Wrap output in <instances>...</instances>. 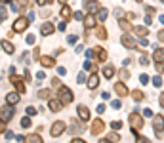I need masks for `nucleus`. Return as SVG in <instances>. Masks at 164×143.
Masks as SVG:
<instances>
[{
  "instance_id": "b1692460",
  "label": "nucleus",
  "mask_w": 164,
  "mask_h": 143,
  "mask_svg": "<svg viewBox=\"0 0 164 143\" xmlns=\"http://www.w3.org/2000/svg\"><path fill=\"white\" fill-rule=\"evenodd\" d=\"M2 48H4L6 54H14V44L8 42V40H2Z\"/></svg>"
},
{
  "instance_id": "7ed1b4c3",
  "label": "nucleus",
  "mask_w": 164,
  "mask_h": 143,
  "mask_svg": "<svg viewBox=\"0 0 164 143\" xmlns=\"http://www.w3.org/2000/svg\"><path fill=\"white\" fill-rule=\"evenodd\" d=\"M130 126L135 130V132H139V130L143 128V116H141L139 113H132V114H130ZM135 132H134V134H135Z\"/></svg>"
},
{
  "instance_id": "cd10ccee",
  "label": "nucleus",
  "mask_w": 164,
  "mask_h": 143,
  "mask_svg": "<svg viewBox=\"0 0 164 143\" xmlns=\"http://www.w3.org/2000/svg\"><path fill=\"white\" fill-rule=\"evenodd\" d=\"M118 25H120V29H122V31H126V32L132 31V25L126 21V19H120V21H118Z\"/></svg>"
},
{
  "instance_id": "864d4df0",
  "label": "nucleus",
  "mask_w": 164,
  "mask_h": 143,
  "mask_svg": "<svg viewBox=\"0 0 164 143\" xmlns=\"http://www.w3.org/2000/svg\"><path fill=\"white\" fill-rule=\"evenodd\" d=\"M162 2H164V0H162Z\"/></svg>"
},
{
  "instance_id": "58836bf2",
  "label": "nucleus",
  "mask_w": 164,
  "mask_h": 143,
  "mask_svg": "<svg viewBox=\"0 0 164 143\" xmlns=\"http://www.w3.org/2000/svg\"><path fill=\"white\" fill-rule=\"evenodd\" d=\"M2 132H6V122L0 118V134H2Z\"/></svg>"
},
{
  "instance_id": "0eeeda50",
  "label": "nucleus",
  "mask_w": 164,
  "mask_h": 143,
  "mask_svg": "<svg viewBox=\"0 0 164 143\" xmlns=\"http://www.w3.org/2000/svg\"><path fill=\"white\" fill-rule=\"evenodd\" d=\"M65 128H67V124L65 122H61V120H57V122H54V124H52V136L54 137H57V136H61L63 132H65Z\"/></svg>"
},
{
  "instance_id": "72a5a7b5",
  "label": "nucleus",
  "mask_w": 164,
  "mask_h": 143,
  "mask_svg": "<svg viewBox=\"0 0 164 143\" xmlns=\"http://www.w3.org/2000/svg\"><path fill=\"white\" fill-rule=\"evenodd\" d=\"M52 86H54V88H59V86H61V80L59 78H52Z\"/></svg>"
},
{
  "instance_id": "79ce46f5",
  "label": "nucleus",
  "mask_w": 164,
  "mask_h": 143,
  "mask_svg": "<svg viewBox=\"0 0 164 143\" xmlns=\"http://www.w3.org/2000/svg\"><path fill=\"white\" fill-rule=\"evenodd\" d=\"M158 103H160V107L164 109V93H162V96H160V97H158Z\"/></svg>"
},
{
  "instance_id": "8fccbe9b",
  "label": "nucleus",
  "mask_w": 164,
  "mask_h": 143,
  "mask_svg": "<svg viewBox=\"0 0 164 143\" xmlns=\"http://www.w3.org/2000/svg\"><path fill=\"white\" fill-rule=\"evenodd\" d=\"M99 143H113V141H109V139H99Z\"/></svg>"
},
{
  "instance_id": "412c9836",
  "label": "nucleus",
  "mask_w": 164,
  "mask_h": 143,
  "mask_svg": "<svg viewBox=\"0 0 164 143\" xmlns=\"http://www.w3.org/2000/svg\"><path fill=\"white\" fill-rule=\"evenodd\" d=\"M153 57H155L157 63H164V50H162V48H157L155 54H153Z\"/></svg>"
},
{
  "instance_id": "a18cd8bd",
  "label": "nucleus",
  "mask_w": 164,
  "mask_h": 143,
  "mask_svg": "<svg viewBox=\"0 0 164 143\" xmlns=\"http://www.w3.org/2000/svg\"><path fill=\"white\" fill-rule=\"evenodd\" d=\"M103 111H105V105H99V107H97V113H99V114H101Z\"/></svg>"
},
{
  "instance_id": "a878e982",
  "label": "nucleus",
  "mask_w": 164,
  "mask_h": 143,
  "mask_svg": "<svg viewBox=\"0 0 164 143\" xmlns=\"http://www.w3.org/2000/svg\"><path fill=\"white\" fill-rule=\"evenodd\" d=\"M103 76H105V78H113V76H115V69L107 65V67L103 69Z\"/></svg>"
},
{
  "instance_id": "f3484780",
  "label": "nucleus",
  "mask_w": 164,
  "mask_h": 143,
  "mask_svg": "<svg viewBox=\"0 0 164 143\" xmlns=\"http://www.w3.org/2000/svg\"><path fill=\"white\" fill-rule=\"evenodd\" d=\"M17 101H19V93L17 92H11V93H8V96H6V103L11 105V107H14Z\"/></svg>"
},
{
  "instance_id": "dca6fc26",
  "label": "nucleus",
  "mask_w": 164,
  "mask_h": 143,
  "mask_svg": "<svg viewBox=\"0 0 164 143\" xmlns=\"http://www.w3.org/2000/svg\"><path fill=\"white\" fill-rule=\"evenodd\" d=\"M54 31H55V25H52V23H44V25L40 27V34H44V36L52 34Z\"/></svg>"
},
{
  "instance_id": "ea45409f",
  "label": "nucleus",
  "mask_w": 164,
  "mask_h": 143,
  "mask_svg": "<svg viewBox=\"0 0 164 143\" xmlns=\"http://www.w3.org/2000/svg\"><path fill=\"white\" fill-rule=\"evenodd\" d=\"M157 71L162 75V73H164V63H157Z\"/></svg>"
},
{
  "instance_id": "49530a36",
  "label": "nucleus",
  "mask_w": 164,
  "mask_h": 143,
  "mask_svg": "<svg viewBox=\"0 0 164 143\" xmlns=\"http://www.w3.org/2000/svg\"><path fill=\"white\" fill-rule=\"evenodd\" d=\"M4 136H6V139H11V137H14V134H11V132H6Z\"/></svg>"
},
{
  "instance_id": "473e14b6",
  "label": "nucleus",
  "mask_w": 164,
  "mask_h": 143,
  "mask_svg": "<svg viewBox=\"0 0 164 143\" xmlns=\"http://www.w3.org/2000/svg\"><path fill=\"white\" fill-rule=\"evenodd\" d=\"M17 6L19 8H27L29 6V0H17Z\"/></svg>"
},
{
  "instance_id": "39448f33",
  "label": "nucleus",
  "mask_w": 164,
  "mask_h": 143,
  "mask_svg": "<svg viewBox=\"0 0 164 143\" xmlns=\"http://www.w3.org/2000/svg\"><path fill=\"white\" fill-rule=\"evenodd\" d=\"M29 29V19L27 17H17L14 23V32H25Z\"/></svg>"
},
{
  "instance_id": "603ef678",
  "label": "nucleus",
  "mask_w": 164,
  "mask_h": 143,
  "mask_svg": "<svg viewBox=\"0 0 164 143\" xmlns=\"http://www.w3.org/2000/svg\"><path fill=\"white\" fill-rule=\"evenodd\" d=\"M135 2H141V0H135Z\"/></svg>"
},
{
  "instance_id": "f704fd0d",
  "label": "nucleus",
  "mask_w": 164,
  "mask_h": 143,
  "mask_svg": "<svg viewBox=\"0 0 164 143\" xmlns=\"http://www.w3.org/2000/svg\"><path fill=\"white\" fill-rule=\"evenodd\" d=\"M120 76H122L124 80H126V78H130V73H128L126 69H122V71H120Z\"/></svg>"
},
{
  "instance_id": "f8f14e48",
  "label": "nucleus",
  "mask_w": 164,
  "mask_h": 143,
  "mask_svg": "<svg viewBox=\"0 0 164 143\" xmlns=\"http://www.w3.org/2000/svg\"><path fill=\"white\" fill-rule=\"evenodd\" d=\"M115 92H117L118 97H126L128 93H130V90L126 88V84H124V82H117V84H115Z\"/></svg>"
},
{
  "instance_id": "3c124183",
  "label": "nucleus",
  "mask_w": 164,
  "mask_h": 143,
  "mask_svg": "<svg viewBox=\"0 0 164 143\" xmlns=\"http://www.w3.org/2000/svg\"><path fill=\"white\" fill-rule=\"evenodd\" d=\"M59 2H61V4H67V0H59Z\"/></svg>"
},
{
  "instance_id": "5701e85b",
  "label": "nucleus",
  "mask_w": 164,
  "mask_h": 143,
  "mask_svg": "<svg viewBox=\"0 0 164 143\" xmlns=\"http://www.w3.org/2000/svg\"><path fill=\"white\" fill-rule=\"evenodd\" d=\"M38 97L40 99H52V90H38Z\"/></svg>"
},
{
  "instance_id": "a211bd4d",
  "label": "nucleus",
  "mask_w": 164,
  "mask_h": 143,
  "mask_svg": "<svg viewBox=\"0 0 164 143\" xmlns=\"http://www.w3.org/2000/svg\"><path fill=\"white\" fill-rule=\"evenodd\" d=\"M61 109H63V103L59 99H50V111L57 113V111H61Z\"/></svg>"
},
{
  "instance_id": "ddd939ff",
  "label": "nucleus",
  "mask_w": 164,
  "mask_h": 143,
  "mask_svg": "<svg viewBox=\"0 0 164 143\" xmlns=\"http://www.w3.org/2000/svg\"><path fill=\"white\" fill-rule=\"evenodd\" d=\"M38 61H40V65H42V67H46V69H50V67H54V65H55V59H54V57H50V55H40V59H38Z\"/></svg>"
},
{
  "instance_id": "4468645a",
  "label": "nucleus",
  "mask_w": 164,
  "mask_h": 143,
  "mask_svg": "<svg viewBox=\"0 0 164 143\" xmlns=\"http://www.w3.org/2000/svg\"><path fill=\"white\" fill-rule=\"evenodd\" d=\"M94 54H95V59H97L99 63H105V61H107V52L103 50V48H95Z\"/></svg>"
},
{
  "instance_id": "a19ab883",
  "label": "nucleus",
  "mask_w": 164,
  "mask_h": 143,
  "mask_svg": "<svg viewBox=\"0 0 164 143\" xmlns=\"http://www.w3.org/2000/svg\"><path fill=\"white\" fill-rule=\"evenodd\" d=\"M139 80H141L143 84H147V82H149V76H147V75H141V78H139Z\"/></svg>"
},
{
  "instance_id": "37998d69",
  "label": "nucleus",
  "mask_w": 164,
  "mask_h": 143,
  "mask_svg": "<svg viewBox=\"0 0 164 143\" xmlns=\"http://www.w3.org/2000/svg\"><path fill=\"white\" fill-rule=\"evenodd\" d=\"M111 105H113L115 109H120V101H113V103H111Z\"/></svg>"
},
{
  "instance_id": "c85d7f7f",
  "label": "nucleus",
  "mask_w": 164,
  "mask_h": 143,
  "mask_svg": "<svg viewBox=\"0 0 164 143\" xmlns=\"http://www.w3.org/2000/svg\"><path fill=\"white\" fill-rule=\"evenodd\" d=\"M134 32L138 36H147V29L145 27H134Z\"/></svg>"
},
{
  "instance_id": "4c0bfd02",
  "label": "nucleus",
  "mask_w": 164,
  "mask_h": 143,
  "mask_svg": "<svg viewBox=\"0 0 164 143\" xmlns=\"http://www.w3.org/2000/svg\"><path fill=\"white\" fill-rule=\"evenodd\" d=\"M33 57H34L37 61L40 59V48H34V55H33Z\"/></svg>"
},
{
  "instance_id": "7c9ffc66",
  "label": "nucleus",
  "mask_w": 164,
  "mask_h": 143,
  "mask_svg": "<svg viewBox=\"0 0 164 143\" xmlns=\"http://www.w3.org/2000/svg\"><path fill=\"white\" fill-rule=\"evenodd\" d=\"M135 143H151V141L147 139V137H143V136H138L135 137Z\"/></svg>"
},
{
  "instance_id": "9b49d317",
  "label": "nucleus",
  "mask_w": 164,
  "mask_h": 143,
  "mask_svg": "<svg viewBox=\"0 0 164 143\" xmlns=\"http://www.w3.org/2000/svg\"><path fill=\"white\" fill-rule=\"evenodd\" d=\"M99 2H95V0H88V2H84V10L88 11V14H95V11H99Z\"/></svg>"
},
{
  "instance_id": "f257e3e1",
  "label": "nucleus",
  "mask_w": 164,
  "mask_h": 143,
  "mask_svg": "<svg viewBox=\"0 0 164 143\" xmlns=\"http://www.w3.org/2000/svg\"><path fill=\"white\" fill-rule=\"evenodd\" d=\"M59 101H61L63 105H67V103H71V101L74 99V96H73V92H71L69 88H65V86H59Z\"/></svg>"
},
{
  "instance_id": "393cba45",
  "label": "nucleus",
  "mask_w": 164,
  "mask_h": 143,
  "mask_svg": "<svg viewBox=\"0 0 164 143\" xmlns=\"http://www.w3.org/2000/svg\"><path fill=\"white\" fill-rule=\"evenodd\" d=\"M132 97H134L135 101H143L145 99V93H143L141 90H134V92H132Z\"/></svg>"
},
{
  "instance_id": "9d476101",
  "label": "nucleus",
  "mask_w": 164,
  "mask_h": 143,
  "mask_svg": "<svg viewBox=\"0 0 164 143\" xmlns=\"http://www.w3.org/2000/svg\"><path fill=\"white\" fill-rule=\"evenodd\" d=\"M77 113H78V118H80L82 122H88V120H90V109H88L86 105H78Z\"/></svg>"
},
{
  "instance_id": "2f4dec72",
  "label": "nucleus",
  "mask_w": 164,
  "mask_h": 143,
  "mask_svg": "<svg viewBox=\"0 0 164 143\" xmlns=\"http://www.w3.org/2000/svg\"><path fill=\"white\" fill-rule=\"evenodd\" d=\"M111 126H113V130H120V128H122V122H120V120H115Z\"/></svg>"
},
{
  "instance_id": "4be33fe9",
  "label": "nucleus",
  "mask_w": 164,
  "mask_h": 143,
  "mask_svg": "<svg viewBox=\"0 0 164 143\" xmlns=\"http://www.w3.org/2000/svg\"><path fill=\"white\" fill-rule=\"evenodd\" d=\"M84 27H86V29L95 27V17H94L92 14H88V15H86V19H84Z\"/></svg>"
},
{
  "instance_id": "bb28decb",
  "label": "nucleus",
  "mask_w": 164,
  "mask_h": 143,
  "mask_svg": "<svg viewBox=\"0 0 164 143\" xmlns=\"http://www.w3.org/2000/svg\"><path fill=\"white\" fill-rule=\"evenodd\" d=\"M95 34H97V38L105 40V38H107V31H105V27H97V31H95Z\"/></svg>"
},
{
  "instance_id": "09e8293b",
  "label": "nucleus",
  "mask_w": 164,
  "mask_h": 143,
  "mask_svg": "<svg viewBox=\"0 0 164 143\" xmlns=\"http://www.w3.org/2000/svg\"><path fill=\"white\" fill-rule=\"evenodd\" d=\"M46 2H52V0H37V4H46Z\"/></svg>"
},
{
  "instance_id": "6e6552de",
  "label": "nucleus",
  "mask_w": 164,
  "mask_h": 143,
  "mask_svg": "<svg viewBox=\"0 0 164 143\" xmlns=\"http://www.w3.org/2000/svg\"><path fill=\"white\" fill-rule=\"evenodd\" d=\"M11 116H14V109H11V105H6V107L0 109V118H2L4 122L11 120Z\"/></svg>"
},
{
  "instance_id": "1a4fd4ad",
  "label": "nucleus",
  "mask_w": 164,
  "mask_h": 143,
  "mask_svg": "<svg viewBox=\"0 0 164 143\" xmlns=\"http://www.w3.org/2000/svg\"><path fill=\"white\" fill-rule=\"evenodd\" d=\"M120 42H122V46H124V48H138V42H135V40L132 38V36L128 34V32H124V34H122Z\"/></svg>"
},
{
  "instance_id": "e433bc0d",
  "label": "nucleus",
  "mask_w": 164,
  "mask_h": 143,
  "mask_svg": "<svg viewBox=\"0 0 164 143\" xmlns=\"http://www.w3.org/2000/svg\"><path fill=\"white\" fill-rule=\"evenodd\" d=\"M27 114H29V116L37 114V109H34V107H27Z\"/></svg>"
},
{
  "instance_id": "c03bdc74",
  "label": "nucleus",
  "mask_w": 164,
  "mask_h": 143,
  "mask_svg": "<svg viewBox=\"0 0 164 143\" xmlns=\"http://www.w3.org/2000/svg\"><path fill=\"white\" fill-rule=\"evenodd\" d=\"M71 143H86V141H84V139H80V137H74V139L71 141Z\"/></svg>"
},
{
  "instance_id": "423d86ee",
  "label": "nucleus",
  "mask_w": 164,
  "mask_h": 143,
  "mask_svg": "<svg viewBox=\"0 0 164 143\" xmlns=\"http://www.w3.org/2000/svg\"><path fill=\"white\" fill-rule=\"evenodd\" d=\"M105 130V122L101 120V118H95L94 122H92V128H90V132L94 134V136H99V134Z\"/></svg>"
},
{
  "instance_id": "f03ea898",
  "label": "nucleus",
  "mask_w": 164,
  "mask_h": 143,
  "mask_svg": "<svg viewBox=\"0 0 164 143\" xmlns=\"http://www.w3.org/2000/svg\"><path fill=\"white\" fill-rule=\"evenodd\" d=\"M153 128H155L157 137H162V132H164V116H162V114H155V118H153Z\"/></svg>"
},
{
  "instance_id": "aec40b11",
  "label": "nucleus",
  "mask_w": 164,
  "mask_h": 143,
  "mask_svg": "<svg viewBox=\"0 0 164 143\" xmlns=\"http://www.w3.org/2000/svg\"><path fill=\"white\" fill-rule=\"evenodd\" d=\"M97 84H99V78H97V75L94 73V75L88 78V88H90V90H95V88H97Z\"/></svg>"
},
{
  "instance_id": "20e7f679",
  "label": "nucleus",
  "mask_w": 164,
  "mask_h": 143,
  "mask_svg": "<svg viewBox=\"0 0 164 143\" xmlns=\"http://www.w3.org/2000/svg\"><path fill=\"white\" fill-rule=\"evenodd\" d=\"M10 80L14 82L15 88H17V93H25V92H27V88H25V78H21V76H17V75H14V73H11V75H10Z\"/></svg>"
},
{
  "instance_id": "de8ad7c7",
  "label": "nucleus",
  "mask_w": 164,
  "mask_h": 143,
  "mask_svg": "<svg viewBox=\"0 0 164 143\" xmlns=\"http://www.w3.org/2000/svg\"><path fill=\"white\" fill-rule=\"evenodd\" d=\"M155 84H157V86H160V84H162V80H160V76H157V78H155Z\"/></svg>"
},
{
  "instance_id": "c756f323",
  "label": "nucleus",
  "mask_w": 164,
  "mask_h": 143,
  "mask_svg": "<svg viewBox=\"0 0 164 143\" xmlns=\"http://www.w3.org/2000/svg\"><path fill=\"white\" fill-rule=\"evenodd\" d=\"M21 126H23V128H29V126H31V118L29 116L21 118Z\"/></svg>"
},
{
  "instance_id": "c9c22d12",
  "label": "nucleus",
  "mask_w": 164,
  "mask_h": 143,
  "mask_svg": "<svg viewBox=\"0 0 164 143\" xmlns=\"http://www.w3.org/2000/svg\"><path fill=\"white\" fill-rule=\"evenodd\" d=\"M118 139H120V137H118V134H111V136H109V141H118Z\"/></svg>"
},
{
  "instance_id": "6ab92c4d",
  "label": "nucleus",
  "mask_w": 164,
  "mask_h": 143,
  "mask_svg": "<svg viewBox=\"0 0 164 143\" xmlns=\"http://www.w3.org/2000/svg\"><path fill=\"white\" fill-rule=\"evenodd\" d=\"M59 15H61V19H65V21H67V19H71V15H73V14H71V8L67 6V4H63V8H61V11H59Z\"/></svg>"
},
{
  "instance_id": "2eb2a0df",
  "label": "nucleus",
  "mask_w": 164,
  "mask_h": 143,
  "mask_svg": "<svg viewBox=\"0 0 164 143\" xmlns=\"http://www.w3.org/2000/svg\"><path fill=\"white\" fill-rule=\"evenodd\" d=\"M23 141H25V143H44L40 134H29V136H27Z\"/></svg>"
}]
</instances>
